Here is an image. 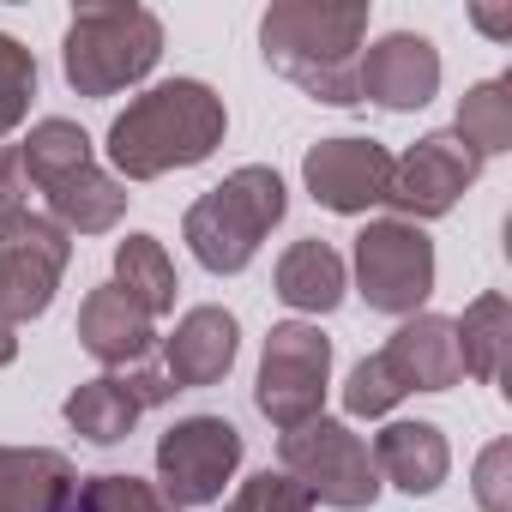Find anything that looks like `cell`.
<instances>
[{
  "label": "cell",
  "mask_w": 512,
  "mask_h": 512,
  "mask_svg": "<svg viewBox=\"0 0 512 512\" xmlns=\"http://www.w3.org/2000/svg\"><path fill=\"white\" fill-rule=\"evenodd\" d=\"M229 133V109L205 79H163L139 91L109 121V163L121 181H157L169 169H199Z\"/></svg>",
  "instance_id": "obj_1"
},
{
  "label": "cell",
  "mask_w": 512,
  "mask_h": 512,
  "mask_svg": "<svg viewBox=\"0 0 512 512\" xmlns=\"http://www.w3.org/2000/svg\"><path fill=\"white\" fill-rule=\"evenodd\" d=\"M368 43V7H326V0H278L260 19V55L272 73H284L290 85H302L314 103L332 109H356L362 85H356V61Z\"/></svg>",
  "instance_id": "obj_2"
},
{
  "label": "cell",
  "mask_w": 512,
  "mask_h": 512,
  "mask_svg": "<svg viewBox=\"0 0 512 512\" xmlns=\"http://www.w3.org/2000/svg\"><path fill=\"white\" fill-rule=\"evenodd\" d=\"M290 211V187L272 163H241L229 169L217 187H205L187 217H181V235L193 247V260L211 272V278H235L253 266V253L266 247V235L284 223Z\"/></svg>",
  "instance_id": "obj_3"
},
{
  "label": "cell",
  "mask_w": 512,
  "mask_h": 512,
  "mask_svg": "<svg viewBox=\"0 0 512 512\" xmlns=\"http://www.w3.org/2000/svg\"><path fill=\"white\" fill-rule=\"evenodd\" d=\"M157 61H163V19L151 7H133V0L79 7L61 43V73L91 103L121 97L127 85H145Z\"/></svg>",
  "instance_id": "obj_4"
},
{
  "label": "cell",
  "mask_w": 512,
  "mask_h": 512,
  "mask_svg": "<svg viewBox=\"0 0 512 512\" xmlns=\"http://www.w3.org/2000/svg\"><path fill=\"white\" fill-rule=\"evenodd\" d=\"M278 464H284V476H296L308 488L314 506L368 512L380 500V470L368 458V440L338 416H314V422L278 434Z\"/></svg>",
  "instance_id": "obj_5"
},
{
  "label": "cell",
  "mask_w": 512,
  "mask_h": 512,
  "mask_svg": "<svg viewBox=\"0 0 512 512\" xmlns=\"http://www.w3.org/2000/svg\"><path fill=\"white\" fill-rule=\"evenodd\" d=\"M326 386H332V338L314 320H278L260 350V380H253V404L260 416L290 434L314 416H326Z\"/></svg>",
  "instance_id": "obj_6"
},
{
  "label": "cell",
  "mask_w": 512,
  "mask_h": 512,
  "mask_svg": "<svg viewBox=\"0 0 512 512\" xmlns=\"http://www.w3.org/2000/svg\"><path fill=\"white\" fill-rule=\"evenodd\" d=\"M350 266H356V296L374 314H392V320L428 314V296H434V241L416 223L374 217L356 235Z\"/></svg>",
  "instance_id": "obj_7"
},
{
  "label": "cell",
  "mask_w": 512,
  "mask_h": 512,
  "mask_svg": "<svg viewBox=\"0 0 512 512\" xmlns=\"http://www.w3.org/2000/svg\"><path fill=\"white\" fill-rule=\"evenodd\" d=\"M73 266V235L49 211H19L0 223V326H31L49 314Z\"/></svg>",
  "instance_id": "obj_8"
},
{
  "label": "cell",
  "mask_w": 512,
  "mask_h": 512,
  "mask_svg": "<svg viewBox=\"0 0 512 512\" xmlns=\"http://www.w3.org/2000/svg\"><path fill=\"white\" fill-rule=\"evenodd\" d=\"M241 452H247V440H241V428L229 416H181L157 440V494L175 512L211 506L235 482Z\"/></svg>",
  "instance_id": "obj_9"
},
{
  "label": "cell",
  "mask_w": 512,
  "mask_h": 512,
  "mask_svg": "<svg viewBox=\"0 0 512 512\" xmlns=\"http://www.w3.org/2000/svg\"><path fill=\"white\" fill-rule=\"evenodd\" d=\"M476 175H482V157L452 127H440V133H422L404 157H392L386 205H392V217H404V223L422 229V223L446 217L476 187Z\"/></svg>",
  "instance_id": "obj_10"
},
{
  "label": "cell",
  "mask_w": 512,
  "mask_h": 512,
  "mask_svg": "<svg viewBox=\"0 0 512 512\" xmlns=\"http://www.w3.org/2000/svg\"><path fill=\"white\" fill-rule=\"evenodd\" d=\"M386 181H392V151L362 133L320 139L302 157V187L314 193V205L338 217H368L374 205H386Z\"/></svg>",
  "instance_id": "obj_11"
},
{
  "label": "cell",
  "mask_w": 512,
  "mask_h": 512,
  "mask_svg": "<svg viewBox=\"0 0 512 512\" xmlns=\"http://www.w3.org/2000/svg\"><path fill=\"white\" fill-rule=\"evenodd\" d=\"M169 398H175L169 374L139 362V368H109V374H97V380H79V386L67 392L61 416H67V428H73L79 440H91V446H121V440L133 434V422H139L145 410L169 404Z\"/></svg>",
  "instance_id": "obj_12"
},
{
  "label": "cell",
  "mask_w": 512,
  "mask_h": 512,
  "mask_svg": "<svg viewBox=\"0 0 512 512\" xmlns=\"http://www.w3.org/2000/svg\"><path fill=\"white\" fill-rule=\"evenodd\" d=\"M356 85H362V103H380L386 115L428 109L440 91V49L422 31H386L362 49Z\"/></svg>",
  "instance_id": "obj_13"
},
{
  "label": "cell",
  "mask_w": 512,
  "mask_h": 512,
  "mask_svg": "<svg viewBox=\"0 0 512 512\" xmlns=\"http://www.w3.org/2000/svg\"><path fill=\"white\" fill-rule=\"evenodd\" d=\"M241 356V320L217 302L205 308H187L175 320V332L163 338V374L175 392H199V386H217Z\"/></svg>",
  "instance_id": "obj_14"
},
{
  "label": "cell",
  "mask_w": 512,
  "mask_h": 512,
  "mask_svg": "<svg viewBox=\"0 0 512 512\" xmlns=\"http://www.w3.org/2000/svg\"><path fill=\"white\" fill-rule=\"evenodd\" d=\"M374 470H380V488L392 482L398 494H434L446 476H452V446L440 434V422H386L368 446Z\"/></svg>",
  "instance_id": "obj_15"
},
{
  "label": "cell",
  "mask_w": 512,
  "mask_h": 512,
  "mask_svg": "<svg viewBox=\"0 0 512 512\" xmlns=\"http://www.w3.org/2000/svg\"><path fill=\"white\" fill-rule=\"evenodd\" d=\"M398 374L404 392H452L464 380V362H458V338H452V320L446 314H410L386 350H380Z\"/></svg>",
  "instance_id": "obj_16"
},
{
  "label": "cell",
  "mask_w": 512,
  "mask_h": 512,
  "mask_svg": "<svg viewBox=\"0 0 512 512\" xmlns=\"http://www.w3.org/2000/svg\"><path fill=\"white\" fill-rule=\"evenodd\" d=\"M151 338H157V320L145 308H133L115 284H97L79 302V344L103 368H139L151 356Z\"/></svg>",
  "instance_id": "obj_17"
},
{
  "label": "cell",
  "mask_w": 512,
  "mask_h": 512,
  "mask_svg": "<svg viewBox=\"0 0 512 512\" xmlns=\"http://www.w3.org/2000/svg\"><path fill=\"white\" fill-rule=\"evenodd\" d=\"M79 470L49 446H0V512H73Z\"/></svg>",
  "instance_id": "obj_18"
},
{
  "label": "cell",
  "mask_w": 512,
  "mask_h": 512,
  "mask_svg": "<svg viewBox=\"0 0 512 512\" xmlns=\"http://www.w3.org/2000/svg\"><path fill=\"white\" fill-rule=\"evenodd\" d=\"M272 284H278V302L284 308H296V314H332L344 302V290H350V266H344V253L332 241L308 235V241H290L284 247Z\"/></svg>",
  "instance_id": "obj_19"
},
{
  "label": "cell",
  "mask_w": 512,
  "mask_h": 512,
  "mask_svg": "<svg viewBox=\"0 0 512 512\" xmlns=\"http://www.w3.org/2000/svg\"><path fill=\"white\" fill-rule=\"evenodd\" d=\"M49 217L67 229V235H109L121 217H127V181L115 175V169H79V175H67V181H55L49 193Z\"/></svg>",
  "instance_id": "obj_20"
},
{
  "label": "cell",
  "mask_w": 512,
  "mask_h": 512,
  "mask_svg": "<svg viewBox=\"0 0 512 512\" xmlns=\"http://www.w3.org/2000/svg\"><path fill=\"white\" fill-rule=\"evenodd\" d=\"M452 338H458V362L470 380L482 386H500L506 380V344H512V302L500 290H482L458 320H452Z\"/></svg>",
  "instance_id": "obj_21"
},
{
  "label": "cell",
  "mask_w": 512,
  "mask_h": 512,
  "mask_svg": "<svg viewBox=\"0 0 512 512\" xmlns=\"http://www.w3.org/2000/svg\"><path fill=\"white\" fill-rule=\"evenodd\" d=\"M115 290L133 302V308H145L151 320H163V314H175V296H181V278H175V260H169V247L157 241V235H127V241H115Z\"/></svg>",
  "instance_id": "obj_22"
},
{
  "label": "cell",
  "mask_w": 512,
  "mask_h": 512,
  "mask_svg": "<svg viewBox=\"0 0 512 512\" xmlns=\"http://www.w3.org/2000/svg\"><path fill=\"white\" fill-rule=\"evenodd\" d=\"M13 151H19V163H25V175H31L37 193H49L55 181H67V175H79V169L97 163V157H91V133H85L79 121H67V115L37 121Z\"/></svg>",
  "instance_id": "obj_23"
},
{
  "label": "cell",
  "mask_w": 512,
  "mask_h": 512,
  "mask_svg": "<svg viewBox=\"0 0 512 512\" xmlns=\"http://www.w3.org/2000/svg\"><path fill=\"white\" fill-rule=\"evenodd\" d=\"M452 133L488 163L500 151H512V79H482L458 97V121Z\"/></svg>",
  "instance_id": "obj_24"
},
{
  "label": "cell",
  "mask_w": 512,
  "mask_h": 512,
  "mask_svg": "<svg viewBox=\"0 0 512 512\" xmlns=\"http://www.w3.org/2000/svg\"><path fill=\"white\" fill-rule=\"evenodd\" d=\"M73 512H175L157 482H139V476H121V470H103V476H79L73 488Z\"/></svg>",
  "instance_id": "obj_25"
},
{
  "label": "cell",
  "mask_w": 512,
  "mask_h": 512,
  "mask_svg": "<svg viewBox=\"0 0 512 512\" xmlns=\"http://www.w3.org/2000/svg\"><path fill=\"white\" fill-rule=\"evenodd\" d=\"M404 398H410V392L398 386V374H392V362H386L380 350L362 356V362L350 368V380H344V410H350L356 422H380V416H392Z\"/></svg>",
  "instance_id": "obj_26"
},
{
  "label": "cell",
  "mask_w": 512,
  "mask_h": 512,
  "mask_svg": "<svg viewBox=\"0 0 512 512\" xmlns=\"http://www.w3.org/2000/svg\"><path fill=\"white\" fill-rule=\"evenodd\" d=\"M31 103H37V55L0 31V139L25 127Z\"/></svg>",
  "instance_id": "obj_27"
},
{
  "label": "cell",
  "mask_w": 512,
  "mask_h": 512,
  "mask_svg": "<svg viewBox=\"0 0 512 512\" xmlns=\"http://www.w3.org/2000/svg\"><path fill=\"white\" fill-rule=\"evenodd\" d=\"M223 512H320V506L308 500V488H302L296 476H284V470H260V476H247V482L229 494Z\"/></svg>",
  "instance_id": "obj_28"
},
{
  "label": "cell",
  "mask_w": 512,
  "mask_h": 512,
  "mask_svg": "<svg viewBox=\"0 0 512 512\" xmlns=\"http://www.w3.org/2000/svg\"><path fill=\"white\" fill-rule=\"evenodd\" d=\"M470 494L482 512H512V446L506 440H488L482 458H476V476H470Z\"/></svg>",
  "instance_id": "obj_29"
},
{
  "label": "cell",
  "mask_w": 512,
  "mask_h": 512,
  "mask_svg": "<svg viewBox=\"0 0 512 512\" xmlns=\"http://www.w3.org/2000/svg\"><path fill=\"white\" fill-rule=\"evenodd\" d=\"M31 175H25V163H19V151L13 145H0V223L7 217H19V211H31Z\"/></svg>",
  "instance_id": "obj_30"
},
{
  "label": "cell",
  "mask_w": 512,
  "mask_h": 512,
  "mask_svg": "<svg viewBox=\"0 0 512 512\" xmlns=\"http://www.w3.org/2000/svg\"><path fill=\"white\" fill-rule=\"evenodd\" d=\"M476 25H482L488 37H506V31H512V19H506V13H488V7H476Z\"/></svg>",
  "instance_id": "obj_31"
},
{
  "label": "cell",
  "mask_w": 512,
  "mask_h": 512,
  "mask_svg": "<svg viewBox=\"0 0 512 512\" xmlns=\"http://www.w3.org/2000/svg\"><path fill=\"white\" fill-rule=\"evenodd\" d=\"M13 362H19V332L0 326V368H13Z\"/></svg>",
  "instance_id": "obj_32"
}]
</instances>
